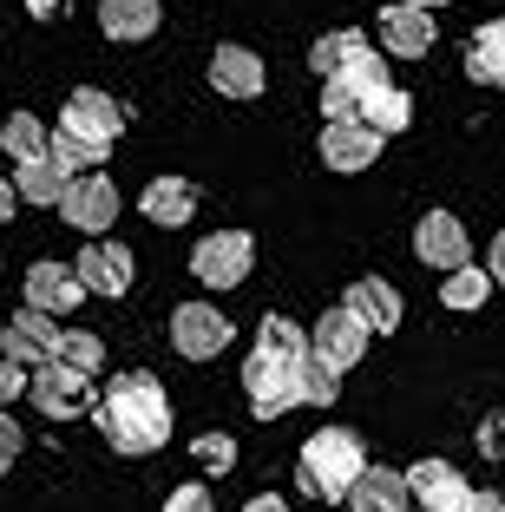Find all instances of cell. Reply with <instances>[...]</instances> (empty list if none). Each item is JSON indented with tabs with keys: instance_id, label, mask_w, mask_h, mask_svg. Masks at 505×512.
I'll list each match as a JSON object with an SVG mask.
<instances>
[{
	"instance_id": "cell-16",
	"label": "cell",
	"mask_w": 505,
	"mask_h": 512,
	"mask_svg": "<svg viewBox=\"0 0 505 512\" xmlns=\"http://www.w3.org/2000/svg\"><path fill=\"white\" fill-rule=\"evenodd\" d=\"M433 40H440L433 14H420V7H394V0L381 7V46L394 53V60H427Z\"/></svg>"
},
{
	"instance_id": "cell-19",
	"label": "cell",
	"mask_w": 505,
	"mask_h": 512,
	"mask_svg": "<svg viewBox=\"0 0 505 512\" xmlns=\"http://www.w3.org/2000/svg\"><path fill=\"white\" fill-rule=\"evenodd\" d=\"M342 512H414V499H407V486H401V467H361L355 473V486H348V499H342Z\"/></svg>"
},
{
	"instance_id": "cell-1",
	"label": "cell",
	"mask_w": 505,
	"mask_h": 512,
	"mask_svg": "<svg viewBox=\"0 0 505 512\" xmlns=\"http://www.w3.org/2000/svg\"><path fill=\"white\" fill-rule=\"evenodd\" d=\"M92 421L112 440V453L138 460V453H158L171 440V394L158 375L132 368V375H112V388L92 394Z\"/></svg>"
},
{
	"instance_id": "cell-9",
	"label": "cell",
	"mask_w": 505,
	"mask_h": 512,
	"mask_svg": "<svg viewBox=\"0 0 505 512\" xmlns=\"http://www.w3.org/2000/svg\"><path fill=\"white\" fill-rule=\"evenodd\" d=\"M60 217L73 230H86V237H99V230L119 224V184L99 178V171H86V178H73L60 191Z\"/></svg>"
},
{
	"instance_id": "cell-10",
	"label": "cell",
	"mask_w": 505,
	"mask_h": 512,
	"mask_svg": "<svg viewBox=\"0 0 505 512\" xmlns=\"http://www.w3.org/2000/svg\"><path fill=\"white\" fill-rule=\"evenodd\" d=\"M407 499H414V512H466V499H473V486L460 480V467H446V460H414V467L401 473Z\"/></svg>"
},
{
	"instance_id": "cell-5",
	"label": "cell",
	"mask_w": 505,
	"mask_h": 512,
	"mask_svg": "<svg viewBox=\"0 0 505 512\" xmlns=\"http://www.w3.org/2000/svg\"><path fill=\"white\" fill-rule=\"evenodd\" d=\"M53 132L79 138V145H92L105 158V151H112V138L125 132V106L112 99V92H99V86H79L73 99L60 106V125H53Z\"/></svg>"
},
{
	"instance_id": "cell-18",
	"label": "cell",
	"mask_w": 505,
	"mask_h": 512,
	"mask_svg": "<svg viewBox=\"0 0 505 512\" xmlns=\"http://www.w3.org/2000/svg\"><path fill=\"white\" fill-rule=\"evenodd\" d=\"M210 86H217L223 99H263L269 66L256 60L250 46H217V53H210Z\"/></svg>"
},
{
	"instance_id": "cell-7",
	"label": "cell",
	"mask_w": 505,
	"mask_h": 512,
	"mask_svg": "<svg viewBox=\"0 0 505 512\" xmlns=\"http://www.w3.org/2000/svg\"><path fill=\"white\" fill-rule=\"evenodd\" d=\"M92 381L86 375H73V368H60V362H40L27 375V401L40 407L46 421H79V414H92Z\"/></svg>"
},
{
	"instance_id": "cell-26",
	"label": "cell",
	"mask_w": 505,
	"mask_h": 512,
	"mask_svg": "<svg viewBox=\"0 0 505 512\" xmlns=\"http://www.w3.org/2000/svg\"><path fill=\"white\" fill-rule=\"evenodd\" d=\"M53 362L92 381V375H99V362H105V342H99L92 329H60V342H53Z\"/></svg>"
},
{
	"instance_id": "cell-27",
	"label": "cell",
	"mask_w": 505,
	"mask_h": 512,
	"mask_svg": "<svg viewBox=\"0 0 505 512\" xmlns=\"http://www.w3.org/2000/svg\"><path fill=\"white\" fill-rule=\"evenodd\" d=\"M0 145H7V158H14V165L46 158V125L33 119V112H7V119H0Z\"/></svg>"
},
{
	"instance_id": "cell-15",
	"label": "cell",
	"mask_w": 505,
	"mask_h": 512,
	"mask_svg": "<svg viewBox=\"0 0 505 512\" xmlns=\"http://www.w3.org/2000/svg\"><path fill=\"white\" fill-rule=\"evenodd\" d=\"M53 342H60V322H46V316H33V309H20V316L0 329V362H14L20 375H27V368L53 362Z\"/></svg>"
},
{
	"instance_id": "cell-35",
	"label": "cell",
	"mask_w": 505,
	"mask_h": 512,
	"mask_svg": "<svg viewBox=\"0 0 505 512\" xmlns=\"http://www.w3.org/2000/svg\"><path fill=\"white\" fill-rule=\"evenodd\" d=\"M466 512H505V499H499V493H492V486H479V493H473V499H466Z\"/></svg>"
},
{
	"instance_id": "cell-14",
	"label": "cell",
	"mask_w": 505,
	"mask_h": 512,
	"mask_svg": "<svg viewBox=\"0 0 505 512\" xmlns=\"http://www.w3.org/2000/svg\"><path fill=\"white\" fill-rule=\"evenodd\" d=\"M79 302H86V289L73 283V263H33L27 270V309L33 316H46V322H60V316H73Z\"/></svg>"
},
{
	"instance_id": "cell-28",
	"label": "cell",
	"mask_w": 505,
	"mask_h": 512,
	"mask_svg": "<svg viewBox=\"0 0 505 512\" xmlns=\"http://www.w3.org/2000/svg\"><path fill=\"white\" fill-rule=\"evenodd\" d=\"M486 296H492V276L486 270H473V263H466V270H446V283H440V302L446 309H486Z\"/></svg>"
},
{
	"instance_id": "cell-23",
	"label": "cell",
	"mask_w": 505,
	"mask_h": 512,
	"mask_svg": "<svg viewBox=\"0 0 505 512\" xmlns=\"http://www.w3.org/2000/svg\"><path fill=\"white\" fill-rule=\"evenodd\" d=\"M105 40H151L158 33V0H99Z\"/></svg>"
},
{
	"instance_id": "cell-8",
	"label": "cell",
	"mask_w": 505,
	"mask_h": 512,
	"mask_svg": "<svg viewBox=\"0 0 505 512\" xmlns=\"http://www.w3.org/2000/svg\"><path fill=\"white\" fill-rule=\"evenodd\" d=\"M132 276H138L132 250H125V243H105V237H92L86 250H79V263H73V283L86 289V296H105V302L132 296Z\"/></svg>"
},
{
	"instance_id": "cell-12",
	"label": "cell",
	"mask_w": 505,
	"mask_h": 512,
	"mask_svg": "<svg viewBox=\"0 0 505 512\" xmlns=\"http://www.w3.org/2000/svg\"><path fill=\"white\" fill-rule=\"evenodd\" d=\"M309 355L322 368H335V375H348V368L368 355V329H361L348 309H322V322L309 329Z\"/></svg>"
},
{
	"instance_id": "cell-6",
	"label": "cell",
	"mask_w": 505,
	"mask_h": 512,
	"mask_svg": "<svg viewBox=\"0 0 505 512\" xmlns=\"http://www.w3.org/2000/svg\"><path fill=\"white\" fill-rule=\"evenodd\" d=\"M230 316H223L217 302H178L171 309V348H178L184 362H217L223 348H230Z\"/></svg>"
},
{
	"instance_id": "cell-11",
	"label": "cell",
	"mask_w": 505,
	"mask_h": 512,
	"mask_svg": "<svg viewBox=\"0 0 505 512\" xmlns=\"http://www.w3.org/2000/svg\"><path fill=\"white\" fill-rule=\"evenodd\" d=\"M414 256L427 270H466L473 263V237H466V224L453 211H427L414 224Z\"/></svg>"
},
{
	"instance_id": "cell-22",
	"label": "cell",
	"mask_w": 505,
	"mask_h": 512,
	"mask_svg": "<svg viewBox=\"0 0 505 512\" xmlns=\"http://www.w3.org/2000/svg\"><path fill=\"white\" fill-rule=\"evenodd\" d=\"M368 53V33H355V27H335V33H322V40L309 46V73L315 79H342L348 66Z\"/></svg>"
},
{
	"instance_id": "cell-33",
	"label": "cell",
	"mask_w": 505,
	"mask_h": 512,
	"mask_svg": "<svg viewBox=\"0 0 505 512\" xmlns=\"http://www.w3.org/2000/svg\"><path fill=\"white\" fill-rule=\"evenodd\" d=\"M20 440H27V434L14 427V414H0V473H7V467L20 460Z\"/></svg>"
},
{
	"instance_id": "cell-36",
	"label": "cell",
	"mask_w": 505,
	"mask_h": 512,
	"mask_svg": "<svg viewBox=\"0 0 505 512\" xmlns=\"http://www.w3.org/2000/svg\"><path fill=\"white\" fill-rule=\"evenodd\" d=\"M243 512H289V499H276V493H256Z\"/></svg>"
},
{
	"instance_id": "cell-20",
	"label": "cell",
	"mask_w": 505,
	"mask_h": 512,
	"mask_svg": "<svg viewBox=\"0 0 505 512\" xmlns=\"http://www.w3.org/2000/svg\"><path fill=\"white\" fill-rule=\"evenodd\" d=\"M138 211H145L151 224H164V230L191 224V217H197V191H191V178H151V184H145V197H138Z\"/></svg>"
},
{
	"instance_id": "cell-2",
	"label": "cell",
	"mask_w": 505,
	"mask_h": 512,
	"mask_svg": "<svg viewBox=\"0 0 505 512\" xmlns=\"http://www.w3.org/2000/svg\"><path fill=\"white\" fill-rule=\"evenodd\" d=\"M361 467H368V453H361L355 427H322L296 453V493H309L315 506H342Z\"/></svg>"
},
{
	"instance_id": "cell-34",
	"label": "cell",
	"mask_w": 505,
	"mask_h": 512,
	"mask_svg": "<svg viewBox=\"0 0 505 512\" xmlns=\"http://www.w3.org/2000/svg\"><path fill=\"white\" fill-rule=\"evenodd\" d=\"M27 394V375H20L14 362H0V414H7V401H20Z\"/></svg>"
},
{
	"instance_id": "cell-25",
	"label": "cell",
	"mask_w": 505,
	"mask_h": 512,
	"mask_svg": "<svg viewBox=\"0 0 505 512\" xmlns=\"http://www.w3.org/2000/svg\"><path fill=\"white\" fill-rule=\"evenodd\" d=\"M466 73H473V86H499L505 79V27L499 20H486V27L473 33V46H466Z\"/></svg>"
},
{
	"instance_id": "cell-32",
	"label": "cell",
	"mask_w": 505,
	"mask_h": 512,
	"mask_svg": "<svg viewBox=\"0 0 505 512\" xmlns=\"http://www.w3.org/2000/svg\"><path fill=\"white\" fill-rule=\"evenodd\" d=\"M164 512H217V499H210V486H171L164 493Z\"/></svg>"
},
{
	"instance_id": "cell-29",
	"label": "cell",
	"mask_w": 505,
	"mask_h": 512,
	"mask_svg": "<svg viewBox=\"0 0 505 512\" xmlns=\"http://www.w3.org/2000/svg\"><path fill=\"white\" fill-rule=\"evenodd\" d=\"M296 394H302V407H335V401H342V375H335V368H322L315 355H302Z\"/></svg>"
},
{
	"instance_id": "cell-30",
	"label": "cell",
	"mask_w": 505,
	"mask_h": 512,
	"mask_svg": "<svg viewBox=\"0 0 505 512\" xmlns=\"http://www.w3.org/2000/svg\"><path fill=\"white\" fill-rule=\"evenodd\" d=\"M256 348L302 362V355H309V329H302V322H289V316H263V329H256Z\"/></svg>"
},
{
	"instance_id": "cell-17",
	"label": "cell",
	"mask_w": 505,
	"mask_h": 512,
	"mask_svg": "<svg viewBox=\"0 0 505 512\" xmlns=\"http://www.w3.org/2000/svg\"><path fill=\"white\" fill-rule=\"evenodd\" d=\"M387 138H374L368 125L342 119V125H322V165L328 171H342V178H355V171H368L374 158H381Z\"/></svg>"
},
{
	"instance_id": "cell-13",
	"label": "cell",
	"mask_w": 505,
	"mask_h": 512,
	"mask_svg": "<svg viewBox=\"0 0 505 512\" xmlns=\"http://www.w3.org/2000/svg\"><path fill=\"white\" fill-rule=\"evenodd\" d=\"M342 309L361 322V329H368V342H374V335H394V329H401V316H407L401 289L387 283V276H361V283H348Z\"/></svg>"
},
{
	"instance_id": "cell-38",
	"label": "cell",
	"mask_w": 505,
	"mask_h": 512,
	"mask_svg": "<svg viewBox=\"0 0 505 512\" xmlns=\"http://www.w3.org/2000/svg\"><path fill=\"white\" fill-rule=\"evenodd\" d=\"M394 7H420V14H433V7H446V0H394Z\"/></svg>"
},
{
	"instance_id": "cell-4",
	"label": "cell",
	"mask_w": 505,
	"mask_h": 512,
	"mask_svg": "<svg viewBox=\"0 0 505 512\" xmlns=\"http://www.w3.org/2000/svg\"><path fill=\"white\" fill-rule=\"evenodd\" d=\"M296 368H302V362H289V355L250 348V362H243V394H250V414H256V421H283L289 407H302Z\"/></svg>"
},
{
	"instance_id": "cell-3",
	"label": "cell",
	"mask_w": 505,
	"mask_h": 512,
	"mask_svg": "<svg viewBox=\"0 0 505 512\" xmlns=\"http://www.w3.org/2000/svg\"><path fill=\"white\" fill-rule=\"evenodd\" d=\"M256 270V243L250 230H210V237L191 243V276L204 289H243Z\"/></svg>"
},
{
	"instance_id": "cell-31",
	"label": "cell",
	"mask_w": 505,
	"mask_h": 512,
	"mask_svg": "<svg viewBox=\"0 0 505 512\" xmlns=\"http://www.w3.org/2000/svg\"><path fill=\"white\" fill-rule=\"evenodd\" d=\"M197 467H204V473H230V467H237V440H230V434H204V440H197Z\"/></svg>"
},
{
	"instance_id": "cell-21",
	"label": "cell",
	"mask_w": 505,
	"mask_h": 512,
	"mask_svg": "<svg viewBox=\"0 0 505 512\" xmlns=\"http://www.w3.org/2000/svg\"><path fill=\"white\" fill-rule=\"evenodd\" d=\"M355 125H368L374 138H394V132H407V125H414V99L387 79V86H374L368 99L355 106Z\"/></svg>"
},
{
	"instance_id": "cell-24",
	"label": "cell",
	"mask_w": 505,
	"mask_h": 512,
	"mask_svg": "<svg viewBox=\"0 0 505 512\" xmlns=\"http://www.w3.org/2000/svg\"><path fill=\"white\" fill-rule=\"evenodd\" d=\"M14 204H60V191L73 178H66L60 165H53V158H27V165H14Z\"/></svg>"
},
{
	"instance_id": "cell-37",
	"label": "cell",
	"mask_w": 505,
	"mask_h": 512,
	"mask_svg": "<svg viewBox=\"0 0 505 512\" xmlns=\"http://www.w3.org/2000/svg\"><path fill=\"white\" fill-rule=\"evenodd\" d=\"M7 217H14V184L0 178V224H7Z\"/></svg>"
}]
</instances>
